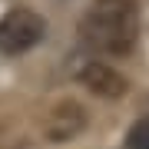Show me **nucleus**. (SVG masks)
I'll return each mask as SVG.
<instances>
[{
    "label": "nucleus",
    "mask_w": 149,
    "mask_h": 149,
    "mask_svg": "<svg viewBox=\"0 0 149 149\" xmlns=\"http://www.w3.org/2000/svg\"><path fill=\"white\" fill-rule=\"evenodd\" d=\"M80 37L103 56H129L139 40L136 0H93L80 20Z\"/></svg>",
    "instance_id": "obj_1"
},
{
    "label": "nucleus",
    "mask_w": 149,
    "mask_h": 149,
    "mask_svg": "<svg viewBox=\"0 0 149 149\" xmlns=\"http://www.w3.org/2000/svg\"><path fill=\"white\" fill-rule=\"evenodd\" d=\"M47 37V20L27 7H13L0 17V53L17 56L27 53Z\"/></svg>",
    "instance_id": "obj_2"
},
{
    "label": "nucleus",
    "mask_w": 149,
    "mask_h": 149,
    "mask_svg": "<svg viewBox=\"0 0 149 149\" xmlns=\"http://www.w3.org/2000/svg\"><path fill=\"white\" fill-rule=\"evenodd\" d=\"M86 129V109L76 100H63L56 103L53 109L47 113V123H43V133H47L50 143H70Z\"/></svg>",
    "instance_id": "obj_3"
},
{
    "label": "nucleus",
    "mask_w": 149,
    "mask_h": 149,
    "mask_svg": "<svg viewBox=\"0 0 149 149\" xmlns=\"http://www.w3.org/2000/svg\"><path fill=\"white\" fill-rule=\"evenodd\" d=\"M80 83H83L90 93L103 96V100H119V96L129 90L126 76L116 73V70L106 66V63H90V66H83V70H80Z\"/></svg>",
    "instance_id": "obj_4"
},
{
    "label": "nucleus",
    "mask_w": 149,
    "mask_h": 149,
    "mask_svg": "<svg viewBox=\"0 0 149 149\" xmlns=\"http://www.w3.org/2000/svg\"><path fill=\"white\" fill-rule=\"evenodd\" d=\"M126 149H149V116H143L133 129H129V136H126Z\"/></svg>",
    "instance_id": "obj_5"
}]
</instances>
